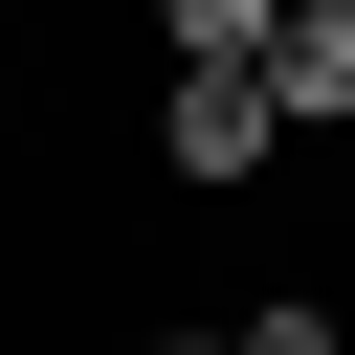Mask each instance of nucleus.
<instances>
[{
  "label": "nucleus",
  "instance_id": "nucleus-4",
  "mask_svg": "<svg viewBox=\"0 0 355 355\" xmlns=\"http://www.w3.org/2000/svg\"><path fill=\"white\" fill-rule=\"evenodd\" d=\"M244 355H355V333H333L311 288H266V311H244Z\"/></svg>",
  "mask_w": 355,
  "mask_h": 355
},
{
  "label": "nucleus",
  "instance_id": "nucleus-1",
  "mask_svg": "<svg viewBox=\"0 0 355 355\" xmlns=\"http://www.w3.org/2000/svg\"><path fill=\"white\" fill-rule=\"evenodd\" d=\"M266 155H288V89L266 67H155V178L178 200H244Z\"/></svg>",
  "mask_w": 355,
  "mask_h": 355
},
{
  "label": "nucleus",
  "instance_id": "nucleus-3",
  "mask_svg": "<svg viewBox=\"0 0 355 355\" xmlns=\"http://www.w3.org/2000/svg\"><path fill=\"white\" fill-rule=\"evenodd\" d=\"M288 0H155V67H266Z\"/></svg>",
  "mask_w": 355,
  "mask_h": 355
},
{
  "label": "nucleus",
  "instance_id": "nucleus-5",
  "mask_svg": "<svg viewBox=\"0 0 355 355\" xmlns=\"http://www.w3.org/2000/svg\"><path fill=\"white\" fill-rule=\"evenodd\" d=\"M133 355H244V333H133Z\"/></svg>",
  "mask_w": 355,
  "mask_h": 355
},
{
  "label": "nucleus",
  "instance_id": "nucleus-2",
  "mask_svg": "<svg viewBox=\"0 0 355 355\" xmlns=\"http://www.w3.org/2000/svg\"><path fill=\"white\" fill-rule=\"evenodd\" d=\"M266 89H288V133H333L355 111V0H288L266 22Z\"/></svg>",
  "mask_w": 355,
  "mask_h": 355
}]
</instances>
